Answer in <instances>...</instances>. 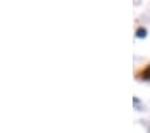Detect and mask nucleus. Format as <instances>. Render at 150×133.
<instances>
[{"label": "nucleus", "mask_w": 150, "mask_h": 133, "mask_svg": "<svg viewBox=\"0 0 150 133\" xmlns=\"http://www.w3.org/2000/svg\"><path fill=\"white\" fill-rule=\"evenodd\" d=\"M137 36H138V38H145V36H146V30H145V28H139L137 31Z\"/></svg>", "instance_id": "nucleus-1"}]
</instances>
